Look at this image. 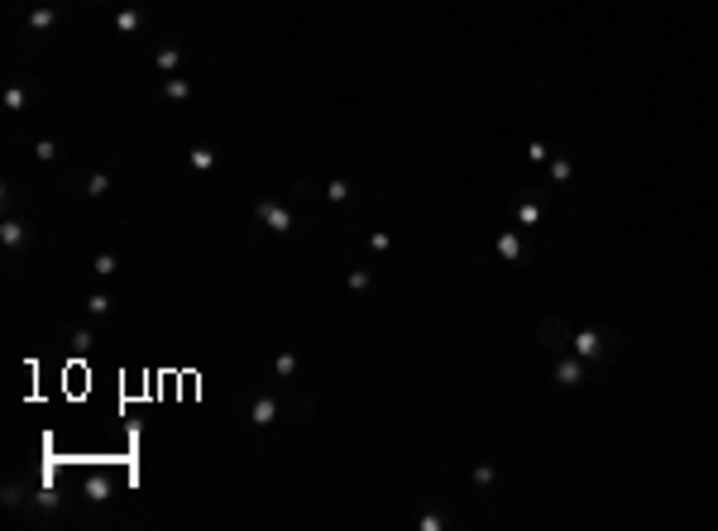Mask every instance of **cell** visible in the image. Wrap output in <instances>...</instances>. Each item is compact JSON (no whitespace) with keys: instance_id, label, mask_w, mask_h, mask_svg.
<instances>
[{"instance_id":"cell-1","label":"cell","mask_w":718,"mask_h":531,"mask_svg":"<svg viewBox=\"0 0 718 531\" xmlns=\"http://www.w3.org/2000/svg\"><path fill=\"white\" fill-rule=\"evenodd\" d=\"M565 345L589 364V369H604L622 354V330H594V325H570Z\"/></svg>"},{"instance_id":"cell-2","label":"cell","mask_w":718,"mask_h":531,"mask_svg":"<svg viewBox=\"0 0 718 531\" xmlns=\"http://www.w3.org/2000/svg\"><path fill=\"white\" fill-rule=\"evenodd\" d=\"M584 378H589V364H584L575 349H560V354H556V383H560V388H580Z\"/></svg>"},{"instance_id":"cell-3","label":"cell","mask_w":718,"mask_h":531,"mask_svg":"<svg viewBox=\"0 0 718 531\" xmlns=\"http://www.w3.org/2000/svg\"><path fill=\"white\" fill-rule=\"evenodd\" d=\"M254 220H264L273 235H288V230H293V211H288L283 202H259V206H254Z\"/></svg>"},{"instance_id":"cell-4","label":"cell","mask_w":718,"mask_h":531,"mask_svg":"<svg viewBox=\"0 0 718 531\" xmlns=\"http://www.w3.org/2000/svg\"><path fill=\"white\" fill-rule=\"evenodd\" d=\"M494 249H498L503 263H522V259H527V235H522V230H503V235L494 239Z\"/></svg>"},{"instance_id":"cell-5","label":"cell","mask_w":718,"mask_h":531,"mask_svg":"<svg viewBox=\"0 0 718 531\" xmlns=\"http://www.w3.org/2000/svg\"><path fill=\"white\" fill-rule=\"evenodd\" d=\"M249 417H254V426H273V417H278V398H254V407H249Z\"/></svg>"},{"instance_id":"cell-6","label":"cell","mask_w":718,"mask_h":531,"mask_svg":"<svg viewBox=\"0 0 718 531\" xmlns=\"http://www.w3.org/2000/svg\"><path fill=\"white\" fill-rule=\"evenodd\" d=\"M53 24H58V10H53V5H39V10H29V29H34V34H48Z\"/></svg>"},{"instance_id":"cell-7","label":"cell","mask_w":718,"mask_h":531,"mask_svg":"<svg viewBox=\"0 0 718 531\" xmlns=\"http://www.w3.org/2000/svg\"><path fill=\"white\" fill-rule=\"evenodd\" d=\"M0 239H5V249H24V239H29V230H24L19 220H5V225H0Z\"/></svg>"},{"instance_id":"cell-8","label":"cell","mask_w":718,"mask_h":531,"mask_svg":"<svg viewBox=\"0 0 718 531\" xmlns=\"http://www.w3.org/2000/svg\"><path fill=\"white\" fill-rule=\"evenodd\" d=\"M163 91H168V101H187V96H192V82H187V77H168Z\"/></svg>"},{"instance_id":"cell-9","label":"cell","mask_w":718,"mask_h":531,"mask_svg":"<svg viewBox=\"0 0 718 531\" xmlns=\"http://www.w3.org/2000/svg\"><path fill=\"white\" fill-rule=\"evenodd\" d=\"M517 225H522V230L541 225V206H536V202H522V206H517Z\"/></svg>"},{"instance_id":"cell-10","label":"cell","mask_w":718,"mask_h":531,"mask_svg":"<svg viewBox=\"0 0 718 531\" xmlns=\"http://www.w3.org/2000/svg\"><path fill=\"white\" fill-rule=\"evenodd\" d=\"M139 24H144V14H139V10H120V14H115V29H120V34H134Z\"/></svg>"},{"instance_id":"cell-11","label":"cell","mask_w":718,"mask_h":531,"mask_svg":"<svg viewBox=\"0 0 718 531\" xmlns=\"http://www.w3.org/2000/svg\"><path fill=\"white\" fill-rule=\"evenodd\" d=\"M178 67H182V48H173V43H168V48L158 53V72H178Z\"/></svg>"},{"instance_id":"cell-12","label":"cell","mask_w":718,"mask_h":531,"mask_svg":"<svg viewBox=\"0 0 718 531\" xmlns=\"http://www.w3.org/2000/svg\"><path fill=\"white\" fill-rule=\"evenodd\" d=\"M273 373H278V378H293V373H297V354H293V349H283V354H278V364H273Z\"/></svg>"},{"instance_id":"cell-13","label":"cell","mask_w":718,"mask_h":531,"mask_svg":"<svg viewBox=\"0 0 718 531\" xmlns=\"http://www.w3.org/2000/svg\"><path fill=\"white\" fill-rule=\"evenodd\" d=\"M105 192H110V177H105V173H92V177H87V197L96 202V197H105Z\"/></svg>"},{"instance_id":"cell-14","label":"cell","mask_w":718,"mask_h":531,"mask_svg":"<svg viewBox=\"0 0 718 531\" xmlns=\"http://www.w3.org/2000/svg\"><path fill=\"white\" fill-rule=\"evenodd\" d=\"M105 493H110V484H105L101 474H92V479H87V498H92V503H105Z\"/></svg>"},{"instance_id":"cell-15","label":"cell","mask_w":718,"mask_h":531,"mask_svg":"<svg viewBox=\"0 0 718 531\" xmlns=\"http://www.w3.org/2000/svg\"><path fill=\"white\" fill-rule=\"evenodd\" d=\"M192 168H215V149H206V144H197V149H192Z\"/></svg>"},{"instance_id":"cell-16","label":"cell","mask_w":718,"mask_h":531,"mask_svg":"<svg viewBox=\"0 0 718 531\" xmlns=\"http://www.w3.org/2000/svg\"><path fill=\"white\" fill-rule=\"evenodd\" d=\"M34 158H39V163H53V158H58V144H53V139H39V144H34Z\"/></svg>"},{"instance_id":"cell-17","label":"cell","mask_w":718,"mask_h":531,"mask_svg":"<svg viewBox=\"0 0 718 531\" xmlns=\"http://www.w3.org/2000/svg\"><path fill=\"white\" fill-rule=\"evenodd\" d=\"M551 177H556V182H570V177H575V163H570V158H556V163H551Z\"/></svg>"},{"instance_id":"cell-18","label":"cell","mask_w":718,"mask_h":531,"mask_svg":"<svg viewBox=\"0 0 718 531\" xmlns=\"http://www.w3.org/2000/svg\"><path fill=\"white\" fill-rule=\"evenodd\" d=\"M350 288H355V292H369V288H374V273H369V268H355V273H350Z\"/></svg>"},{"instance_id":"cell-19","label":"cell","mask_w":718,"mask_h":531,"mask_svg":"<svg viewBox=\"0 0 718 531\" xmlns=\"http://www.w3.org/2000/svg\"><path fill=\"white\" fill-rule=\"evenodd\" d=\"M87 312H92V316H105V312H110V297H105V292H92V297H87Z\"/></svg>"},{"instance_id":"cell-20","label":"cell","mask_w":718,"mask_h":531,"mask_svg":"<svg viewBox=\"0 0 718 531\" xmlns=\"http://www.w3.org/2000/svg\"><path fill=\"white\" fill-rule=\"evenodd\" d=\"M546 158H551V149H546L541 139H531V144H527V163H546Z\"/></svg>"},{"instance_id":"cell-21","label":"cell","mask_w":718,"mask_h":531,"mask_svg":"<svg viewBox=\"0 0 718 531\" xmlns=\"http://www.w3.org/2000/svg\"><path fill=\"white\" fill-rule=\"evenodd\" d=\"M326 202H350V182H340V177H335V182L326 187Z\"/></svg>"},{"instance_id":"cell-22","label":"cell","mask_w":718,"mask_h":531,"mask_svg":"<svg viewBox=\"0 0 718 531\" xmlns=\"http://www.w3.org/2000/svg\"><path fill=\"white\" fill-rule=\"evenodd\" d=\"M24 101H29L24 87H10V91H5V110H24Z\"/></svg>"},{"instance_id":"cell-23","label":"cell","mask_w":718,"mask_h":531,"mask_svg":"<svg viewBox=\"0 0 718 531\" xmlns=\"http://www.w3.org/2000/svg\"><path fill=\"white\" fill-rule=\"evenodd\" d=\"M92 268H96L101 278H110V273H115L120 263H115V254H96V263H92Z\"/></svg>"},{"instance_id":"cell-24","label":"cell","mask_w":718,"mask_h":531,"mask_svg":"<svg viewBox=\"0 0 718 531\" xmlns=\"http://www.w3.org/2000/svg\"><path fill=\"white\" fill-rule=\"evenodd\" d=\"M388 244H393V235H383V230H374V235H369V249H374V254H383Z\"/></svg>"},{"instance_id":"cell-25","label":"cell","mask_w":718,"mask_h":531,"mask_svg":"<svg viewBox=\"0 0 718 531\" xmlns=\"http://www.w3.org/2000/svg\"><path fill=\"white\" fill-rule=\"evenodd\" d=\"M445 527V517H441V512H426V517H421V531H441Z\"/></svg>"},{"instance_id":"cell-26","label":"cell","mask_w":718,"mask_h":531,"mask_svg":"<svg viewBox=\"0 0 718 531\" xmlns=\"http://www.w3.org/2000/svg\"><path fill=\"white\" fill-rule=\"evenodd\" d=\"M72 345L77 349H92V330H72Z\"/></svg>"},{"instance_id":"cell-27","label":"cell","mask_w":718,"mask_h":531,"mask_svg":"<svg viewBox=\"0 0 718 531\" xmlns=\"http://www.w3.org/2000/svg\"><path fill=\"white\" fill-rule=\"evenodd\" d=\"M474 484H494V464H479L474 469Z\"/></svg>"}]
</instances>
